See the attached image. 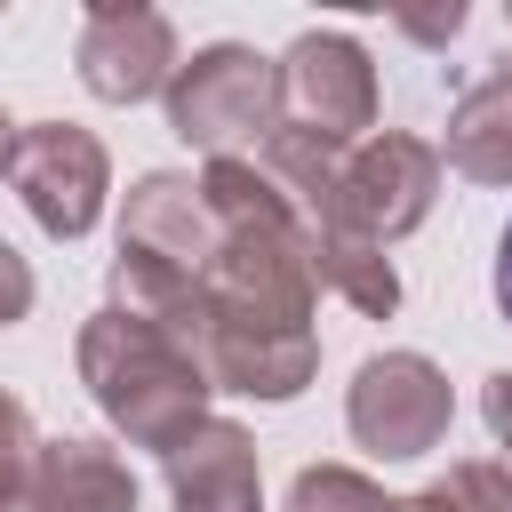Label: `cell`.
I'll return each mask as SVG.
<instances>
[{
    "label": "cell",
    "instance_id": "obj_16",
    "mask_svg": "<svg viewBox=\"0 0 512 512\" xmlns=\"http://www.w3.org/2000/svg\"><path fill=\"white\" fill-rule=\"evenodd\" d=\"M32 296H40V280H32V264L0 240V328H16L24 312H32Z\"/></svg>",
    "mask_w": 512,
    "mask_h": 512
},
{
    "label": "cell",
    "instance_id": "obj_3",
    "mask_svg": "<svg viewBox=\"0 0 512 512\" xmlns=\"http://www.w3.org/2000/svg\"><path fill=\"white\" fill-rule=\"evenodd\" d=\"M432 200H440V152H432L424 136L384 128V136H360V144L344 152V168H336V200H328L320 224L392 248V240H408V232L432 216ZM320 224H312V232H320Z\"/></svg>",
    "mask_w": 512,
    "mask_h": 512
},
{
    "label": "cell",
    "instance_id": "obj_8",
    "mask_svg": "<svg viewBox=\"0 0 512 512\" xmlns=\"http://www.w3.org/2000/svg\"><path fill=\"white\" fill-rule=\"evenodd\" d=\"M168 504L176 512H264V488H256V440L232 424V416H208L192 424L168 456Z\"/></svg>",
    "mask_w": 512,
    "mask_h": 512
},
{
    "label": "cell",
    "instance_id": "obj_6",
    "mask_svg": "<svg viewBox=\"0 0 512 512\" xmlns=\"http://www.w3.org/2000/svg\"><path fill=\"white\" fill-rule=\"evenodd\" d=\"M8 184L24 200V216L48 232V240H88L96 216H104V192H112V160L88 128L72 120H32L16 128V152H8Z\"/></svg>",
    "mask_w": 512,
    "mask_h": 512
},
{
    "label": "cell",
    "instance_id": "obj_18",
    "mask_svg": "<svg viewBox=\"0 0 512 512\" xmlns=\"http://www.w3.org/2000/svg\"><path fill=\"white\" fill-rule=\"evenodd\" d=\"M400 32H408V40H424V48H440V40H456V32H464V0H448V8H432V16H400Z\"/></svg>",
    "mask_w": 512,
    "mask_h": 512
},
{
    "label": "cell",
    "instance_id": "obj_11",
    "mask_svg": "<svg viewBox=\"0 0 512 512\" xmlns=\"http://www.w3.org/2000/svg\"><path fill=\"white\" fill-rule=\"evenodd\" d=\"M440 160L472 184H512V64H496L488 80H472L448 104V144Z\"/></svg>",
    "mask_w": 512,
    "mask_h": 512
},
{
    "label": "cell",
    "instance_id": "obj_14",
    "mask_svg": "<svg viewBox=\"0 0 512 512\" xmlns=\"http://www.w3.org/2000/svg\"><path fill=\"white\" fill-rule=\"evenodd\" d=\"M288 512H400V496H384L352 464H304L288 480Z\"/></svg>",
    "mask_w": 512,
    "mask_h": 512
},
{
    "label": "cell",
    "instance_id": "obj_5",
    "mask_svg": "<svg viewBox=\"0 0 512 512\" xmlns=\"http://www.w3.org/2000/svg\"><path fill=\"white\" fill-rule=\"evenodd\" d=\"M448 376L424 360V352H368L352 368V392H344V424L368 456L384 464H408V456H432L448 440Z\"/></svg>",
    "mask_w": 512,
    "mask_h": 512
},
{
    "label": "cell",
    "instance_id": "obj_19",
    "mask_svg": "<svg viewBox=\"0 0 512 512\" xmlns=\"http://www.w3.org/2000/svg\"><path fill=\"white\" fill-rule=\"evenodd\" d=\"M496 312L512 320V224H504V240H496Z\"/></svg>",
    "mask_w": 512,
    "mask_h": 512
},
{
    "label": "cell",
    "instance_id": "obj_2",
    "mask_svg": "<svg viewBox=\"0 0 512 512\" xmlns=\"http://www.w3.org/2000/svg\"><path fill=\"white\" fill-rule=\"evenodd\" d=\"M160 96H168V128L208 160H240V144H264L280 128L272 64L256 48H240V40H216L192 64H176V80Z\"/></svg>",
    "mask_w": 512,
    "mask_h": 512
},
{
    "label": "cell",
    "instance_id": "obj_17",
    "mask_svg": "<svg viewBox=\"0 0 512 512\" xmlns=\"http://www.w3.org/2000/svg\"><path fill=\"white\" fill-rule=\"evenodd\" d=\"M480 416H488V432H496V448H504V480H512V368H496V376L480 384Z\"/></svg>",
    "mask_w": 512,
    "mask_h": 512
},
{
    "label": "cell",
    "instance_id": "obj_10",
    "mask_svg": "<svg viewBox=\"0 0 512 512\" xmlns=\"http://www.w3.org/2000/svg\"><path fill=\"white\" fill-rule=\"evenodd\" d=\"M32 496L40 512H136V472L104 440H40Z\"/></svg>",
    "mask_w": 512,
    "mask_h": 512
},
{
    "label": "cell",
    "instance_id": "obj_12",
    "mask_svg": "<svg viewBox=\"0 0 512 512\" xmlns=\"http://www.w3.org/2000/svg\"><path fill=\"white\" fill-rule=\"evenodd\" d=\"M312 288H328V296H344L352 312H368V320H392V304H400V272H392V256L376 248V240H352V232H312Z\"/></svg>",
    "mask_w": 512,
    "mask_h": 512
},
{
    "label": "cell",
    "instance_id": "obj_15",
    "mask_svg": "<svg viewBox=\"0 0 512 512\" xmlns=\"http://www.w3.org/2000/svg\"><path fill=\"white\" fill-rule=\"evenodd\" d=\"M32 464H40V432H32L24 400L0 392V512H40V496H32Z\"/></svg>",
    "mask_w": 512,
    "mask_h": 512
},
{
    "label": "cell",
    "instance_id": "obj_13",
    "mask_svg": "<svg viewBox=\"0 0 512 512\" xmlns=\"http://www.w3.org/2000/svg\"><path fill=\"white\" fill-rule=\"evenodd\" d=\"M400 512H512V480L504 464H448L440 480L400 496Z\"/></svg>",
    "mask_w": 512,
    "mask_h": 512
},
{
    "label": "cell",
    "instance_id": "obj_1",
    "mask_svg": "<svg viewBox=\"0 0 512 512\" xmlns=\"http://www.w3.org/2000/svg\"><path fill=\"white\" fill-rule=\"evenodd\" d=\"M80 384L104 408V424L152 456H168L192 424H208V392H216L192 344H176L168 328L120 312V304H104L80 328Z\"/></svg>",
    "mask_w": 512,
    "mask_h": 512
},
{
    "label": "cell",
    "instance_id": "obj_9",
    "mask_svg": "<svg viewBox=\"0 0 512 512\" xmlns=\"http://www.w3.org/2000/svg\"><path fill=\"white\" fill-rule=\"evenodd\" d=\"M120 248H136V256H160V264H176V272H208V256H216V216H208V200H200V184L192 176H176V168H152V176H136V192H128V208H120Z\"/></svg>",
    "mask_w": 512,
    "mask_h": 512
},
{
    "label": "cell",
    "instance_id": "obj_7",
    "mask_svg": "<svg viewBox=\"0 0 512 512\" xmlns=\"http://www.w3.org/2000/svg\"><path fill=\"white\" fill-rule=\"evenodd\" d=\"M72 64H80V88L96 104H144L176 80V32L144 0H104V8L80 16Z\"/></svg>",
    "mask_w": 512,
    "mask_h": 512
},
{
    "label": "cell",
    "instance_id": "obj_4",
    "mask_svg": "<svg viewBox=\"0 0 512 512\" xmlns=\"http://www.w3.org/2000/svg\"><path fill=\"white\" fill-rule=\"evenodd\" d=\"M272 96H280V128L320 136L336 152H352L376 128V64L352 32H296L288 56L272 64Z\"/></svg>",
    "mask_w": 512,
    "mask_h": 512
},
{
    "label": "cell",
    "instance_id": "obj_20",
    "mask_svg": "<svg viewBox=\"0 0 512 512\" xmlns=\"http://www.w3.org/2000/svg\"><path fill=\"white\" fill-rule=\"evenodd\" d=\"M8 152H16V120L0 112V176H8Z\"/></svg>",
    "mask_w": 512,
    "mask_h": 512
}]
</instances>
